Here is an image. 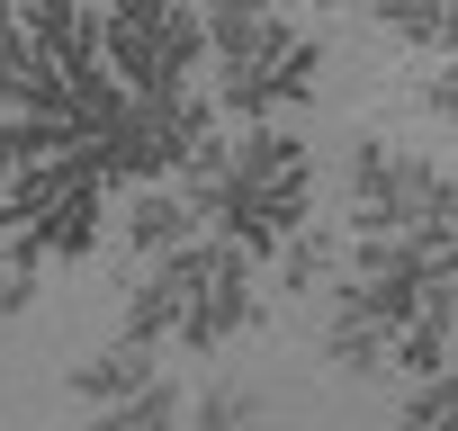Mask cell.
Returning a JSON list of instances; mask_svg holds the SVG:
<instances>
[{
	"label": "cell",
	"instance_id": "1",
	"mask_svg": "<svg viewBox=\"0 0 458 431\" xmlns=\"http://www.w3.org/2000/svg\"><path fill=\"white\" fill-rule=\"evenodd\" d=\"M342 207H351V234H413L431 252H449L458 234V180L431 153H404L386 135H351L342 144Z\"/></svg>",
	"mask_w": 458,
	"mask_h": 431
},
{
	"label": "cell",
	"instance_id": "2",
	"mask_svg": "<svg viewBox=\"0 0 458 431\" xmlns=\"http://www.w3.org/2000/svg\"><path fill=\"white\" fill-rule=\"evenodd\" d=\"M162 279L180 288V324H171V351L189 359H216L252 315H261V261H243L225 234H189L162 252Z\"/></svg>",
	"mask_w": 458,
	"mask_h": 431
},
{
	"label": "cell",
	"instance_id": "3",
	"mask_svg": "<svg viewBox=\"0 0 458 431\" xmlns=\"http://www.w3.org/2000/svg\"><path fill=\"white\" fill-rule=\"evenodd\" d=\"M315 72H324V46L288 19H261L234 55H216V81H207V108L234 117V126H270L288 108L315 99Z\"/></svg>",
	"mask_w": 458,
	"mask_h": 431
},
{
	"label": "cell",
	"instance_id": "4",
	"mask_svg": "<svg viewBox=\"0 0 458 431\" xmlns=\"http://www.w3.org/2000/svg\"><path fill=\"white\" fill-rule=\"evenodd\" d=\"M99 234H108V189L81 171V180L37 216V225H28V234H10V243H28L37 261H64V270H72V261H90V252H99Z\"/></svg>",
	"mask_w": 458,
	"mask_h": 431
},
{
	"label": "cell",
	"instance_id": "5",
	"mask_svg": "<svg viewBox=\"0 0 458 431\" xmlns=\"http://www.w3.org/2000/svg\"><path fill=\"white\" fill-rule=\"evenodd\" d=\"M386 342H395V333H386V324H377L351 288H333V315H324V359H333L342 377H377V368H386Z\"/></svg>",
	"mask_w": 458,
	"mask_h": 431
},
{
	"label": "cell",
	"instance_id": "6",
	"mask_svg": "<svg viewBox=\"0 0 458 431\" xmlns=\"http://www.w3.org/2000/svg\"><path fill=\"white\" fill-rule=\"evenodd\" d=\"M117 234H126V252H135V261H162V252H171V243H189L198 225H189V207H180V189L144 180V189L126 198V216H117Z\"/></svg>",
	"mask_w": 458,
	"mask_h": 431
},
{
	"label": "cell",
	"instance_id": "7",
	"mask_svg": "<svg viewBox=\"0 0 458 431\" xmlns=\"http://www.w3.org/2000/svg\"><path fill=\"white\" fill-rule=\"evenodd\" d=\"M449 333H458V297H431L422 315L395 324L386 368H404V377H449Z\"/></svg>",
	"mask_w": 458,
	"mask_h": 431
},
{
	"label": "cell",
	"instance_id": "8",
	"mask_svg": "<svg viewBox=\"0 0 458 431\" xmlns=\"http://www.w3.org/2000/svg\"><path fill=\"white\" fill-rule=\"evenodd\" d=\"M153 368H162L153 351H135V342H108V351H90V359L72 368V395H81V404L99 413V404H117V395H135V386H144Z\"/></svg>",
	"mask_w": 458,
	"mask_h": 431
},
{
	"label": "cell",
	"instance_id": "9",
	"mask_svg": "<svg viewBox=\"0 0 458 431\" xmlns=\"http://www.w3.org/2000/svg\"><path fill=\"white\" fill-rule=\"evenodd\" d=\"M270 270H279V297H306V288H324V279L342 270V234H333V225H297V234L270 252Z\"/></svg>",
	"mask_w": 458,
	"mask_h": 431
},
{
	"label": "cell",
	"instance_id": "10",
	"mask_svg": "<svg viewBox=\"0 0 458 431\" xmlns=\"http://www.w3.org/2000/svg\"><path fill=\"white\" fill-rule=\"evenodd\" d=\"M180 404H189V386L180 377H144L135 395H117V404H99V431H180Z\"/></svg>",
	"mask_w": 458,
	"mask_h": 431
},
{
	"label": "cell",
	"instance_id": "11",
	"mask_svg": "<svg viewBox=\"0 0 458 431\" xmlns=\"http://www.w3.org/2000/svg\"><path fill=\"white\" fill-rule=\"evenodd\" d=\"M369 10L386 19V37H404L413 55H449V0H369Z\"/></svg>",
	"mask_w": 458,
	"mask_h": 431
},
{
	"label": "cell",
	"instance_id": "12",
	"mask_svg": "<svg viewBox=\"0 0 458 431\" xmlns=\"http://www.w3.org/2000/svg\"><path fill=\"white\" fill-rule=\"evenodd\" d=\"M189 10H198V28H207V63H216V55H234L261 19H279L270 0H189Z\"/></svg>",
	"mask_w": 458,
	"mask_h": 431
},
{
	"label": "cell",
	"instance_id": "13",
	"mask_svg": "<svg viewBox=\"0 0 458 431\" xmlns=\"http://www.w3.org/2000/svg\"><path fill=\"white\" fill-rule=\"evenodd\" d=\"M252 422H261L252 386H198V395L180 404V431H252Z\"/></svg>",
	"mask_w": 458,
	"mask_h": 431
},
{
	"label": "cell",
	"instance_id": "14",
	"mask_svg": "<svg viewBox=\"0 0 458 431\" xmlns=\"http://www.w3.org/2000/svg\"><path fill=\"white\" fill-rule=\"evenodd\" d=\"M386 431H458V386L449 377H413Z\"/></svg>",
	"mask_w": 458,
	"mask_h": 431
},
{
	"label": "cell",
	"instance_id": "15",
	"mask_svg": "<svg viewBox=\"0 0 458 431\" xmlns=\"http://www.w3.org/2000/svg\"><path fill=\"white\" fill-rule=\"evenodd\" d=\"M0 243H10V234H0ZM37 279H46V261H37L28 243L0 252V315H28V306H37Z\"/></svg>",
	"mask_w": 458,
	"mask_h": 431
},
{
	"label": "cell",
	"instance_id": "16",
	"mask_svg": "<svg viewBox=\"0 0 458 431\" xmlns=\"http://www.w3.org/2000/svg\"><path fill=\"white\" fill-rule=\"evenodd\" d=\"M422 108H431V117L449 126V108H458V90H449V72H431V81H422Z\"/></svg>",
	"mask_w": 458,
	"mask_h": 431
},
{
	"label": "cell",
	"instance_id": "17",
	"mask_svg": "<svg viewBox=\"0 0 458 431\" xmlns=\"http://www.w3.org/2000/svg\"><path fill=\"white\" fill-rule=\"evenodd\" d=\"M315 10H351V0H315Z\"/></svg>",
	"mask_w": 458,
	"mask_h": 431
},
{
	"label": "cell",
	"instance_id": "18",
	"mask_svg": "<svg viewBox=\"0 0 458 431\" xmlns=\"http://www.w3.org/2000/svg\"><path fill=\"white\" fill-rule=\"evenodd\" d=\"M0 19H10V0H0Z\"/></svg>",
	"mask_w": 458,
	"mask_h": 431
}]
</instances>
